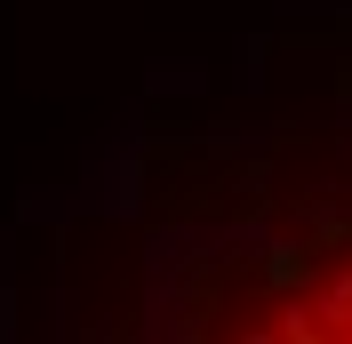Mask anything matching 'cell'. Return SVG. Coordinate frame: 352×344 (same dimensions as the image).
<instances>
[{
	"mask_svg": "<svg viewBox=\"0 0 352 344\" xmlns=\"http://www.w3.org/2000/svg\"><path fill=\"white\" fill-rule=\"evenodd\" d=\"M168 344H352V208L217 257Z\"/></svg>",
	"mask_w": 352,
	"mask_h": 344,
	"instance_id": "obj_1",
	"label": "cell"
}]
</instances>
